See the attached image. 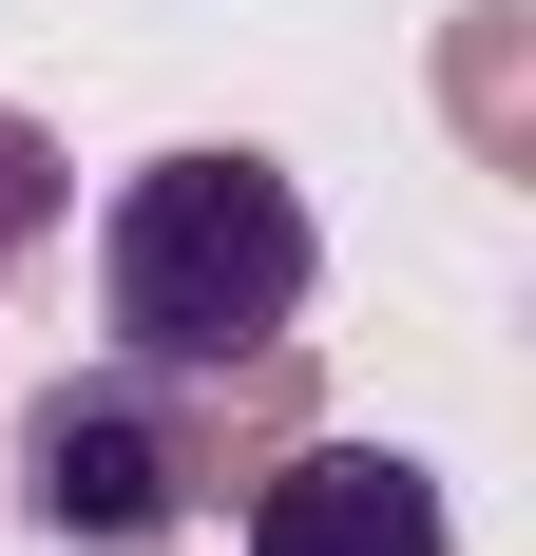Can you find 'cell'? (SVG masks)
<instances>
[{"instance_id":"6da1fadb","label":"cell","mask_w":536,"mask_h":556,"mask_svg":"<svg viewBox=\"0 0 536 556\" xmlns=\"http://www.w3.org/2000/svg\"><path fill=\"white\" fill-rule=\"evenodd\" d=\"M307 269H326L307 192L268 154H230V135L115 173V212H97V327H115V365H173V384L268 365V345L307 327Z\"/></svg>"},{"instance_id":"7a4b0ae2","label":"cell","mask_w":536,"mask_h":556,"mask_svg":"<svg viewBox=\"0 0 536 556\" xmlns=\"http://www.w3.org/2000/svg\"><path fill=\"white\" fill-rule=\"evenodd\" d=\"M192 500H212V384H173V365H58L20 403V518L58 556H154Z\"/></svg>"},{"instance_id":"3957f363","label":"cell","mask_w":536,"mask_h":556,"mask_svg":"<svg viewBox=\"0 0 536 556\" xmlns=\"http://www.w3.org/2000/svg\"><path fill=\"white\" fill-rule=\"evenodd\" d=\"M250 556H460V518L403 442H307L288 422V460L250 480Z\"/></svg>"},{"instance_id":"277c9868","label":"cell","mask_w":536,"mask_h":556,"mask_svg":"<svg viewBox=\"0 0 536 556\" xmlns=\"http://www.w3.org/2000/svg\"><path fill=\"white\" fill-rule=\"evenodd\" d=\"M441 115H460L480 173H536V20L518 0H460L441 20Z\"/></svg>"},{"instance_id":"5b68a950","label":"cell","mask_w":536,"mask_h":556,"mask_svg":"<svg viewBox=\"0 0 536 556\" xmlns=\"http://www.w3.org/2000/svg\"><path fill=\"white\" fill-rule=\"evenodd\" d=\"M58 212H77V154H58L39 115H0V269H20V250H39Z\"/></svg>"}]
</instances>
